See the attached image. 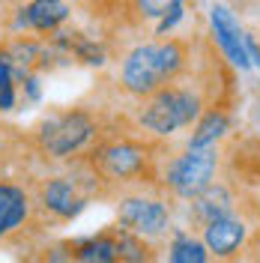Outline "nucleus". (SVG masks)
<instances>
[{"label": "nucleus", "instance_id": "9d476101", "mask_svg": "<svg viewBox=\"0 0 260 263\" xmlns=\"http://www.w3.org/2000/svg\"><path fill=\"white\" fill-rule=\"evenodd\" d=\"M179 206H182V215H185V228L197 233L207 221L218 218V215L239 213V195H236L233 182L218 177V180L210 182L200 195H195L192 200H185V203H179Z\"/></svg>", "mask_w": 260, "mask_h": 263}, {"label": "nucleus", "instance_id": "1a4fd4ad", "mask_svg": "<svg viewBox=\"0 0 260 263\" xmlns=\"http://www.w3.org/2000/svg\"><path fill=\"white\" fill-rule=\"evenodd\" d=\"M197 236L203 239V246H207V251L215 263L236 260L243 254L248 236H251V221H248L245 213H228L207 221L197 230Z\"/></svg>", "mask_w": 260, "mask_h": 263}, {"label": "nucleus", "instance_id": "f3484780", "mask_svg": "<svg viewBox=\"0 0 260 263\" xmlns=\"http://www.w3.org/2000/svg\"><path fill=\"white\" fill-rule=\"evenodd\" d=\"M239 257L248 260V263H260V228L251 230V236H248V242H245V248H243Z\"/></svg>", "mask_w": 260, "mask_h": 263}, {"label": "nucleus", "instance_id": "f257e3e1", "mask_svg": "<svg viewBox=\"0 0 260 263\" xmlns=\"http://www.w3.org/2000/svg\"><path fill=\"white\" fill-rule=\"evenodd\" d=\"M168 141L146 138L132 126L129 117H111L99 141L81 156L105 189V200L135 185H159V167Z\"/></svg>", "mask_w": 260, "mask_h": 263}, {"label": "nucleus", "instance_id": "20e7f679", "mask_svg": "<svg viewBox=\"0 0 260 263\" xmlns=\"http://www.w3.org/2000/svg\"><path fill=\"white\" fill-rule=\"evenodd\" d=\"M210 102H221L218 93L207 90V84L197 81H174L150 93L146 99L132 102V111L126 117L132 120V126L138 132H144L146 138L156 141H171L177 132H185L195 126V120Z\"/></svg>", "mask_w": 260, "mask_h": 263}, {"label": "nucleus", "instance_id": "a211bd4d", "mask_svg": "<svg viewBox=\"0 0 260 263\" xmlns=\"http://www.w3.org/2000/svg\"><path fill=\"white\" fill-rule=\"evenodd\" d=\"M0 39H3V21H0Z\"/></svg>", "mask_w": 260, "mask_h": 263}, {"label": "nucleus", "instance_id": "39448f33", "mask_svg": "<svg viewBox=\"0 0 260 263\" xmlns=\"http://www.w3.org/2000/svg\"><path fill=\"white\" fill-rule=\"evenodd\" d=\"M30 185L36 206L51 228H63L75 221L93 200H105L102 182L81 159L30 171Z\"/></svg>", "mask_w": 260, "mask_h": 263}, {"label": "nucleus", "instance_id": "f03ea898", "mask_svg": "<svg viewBox=\"0 0 260 263\" xmlns=\"http://www.w3.org/2000/svg\"><path fill=\"white\" fill-rule=\"evenodd\" d=\"M192 66H195V42L182 33L162 36V39L159 36L138 39L135 45L123 51L117 63L114 90L117 96L138 102L168 84L189 78Z\"/></svg>", "mask_w": 260, "mask_h": 263}, {"label": "nucleus", "instance_id": "7ed1b4c3", "mask_svg": "<svg viewBox=\"0 0 260 263\" xmlns=\"http://www.w3.org/2000/svg\"><path fill=\"white\" fill-rule=\"evenodd\" d=\"M111 114L99 111L96 105H66L42 114L27 132V144L39 167L69 164L81 159L99 141Z\"/></svg>", "mask_w": 260, "mask_h": 263}, {"label": "nucleus", "instance_id": "ddd939ff", "mask_svg": "<svg viewBox=\"0 0 260 263\" xmlns=\"http://www.w3.org/2000/svg\"><path fill=\"white\" fill-rule=\"evenodd\" d=\"M230 129H233L230 105L228 102H210L195 120V126L185 138V147H218V144H225Z\"/></svg>", "mask_w": 260, "mask_h": 263}, {"label": "nucleus", "instance_id": "423d86ee", "mask_svg": "<svg viewBox=\"0 0 260 263\" xmlns=\"http://www.w3.org/2000/svg\"><path fill=\"white\" fill-rule=\"evenodd\" d=\"M51 233L33 197L30 174L0 177V248H24L30 254Z\"/></svg>", "mask_w": 260, "mask_h": 263}, {"label": "nucleus", "instance_id": "f8f14e48", "mask_svg": "<svg viewBox=\"0 0 260 263\" xmlns=\"http://www.w3.org/2000/svg\"><path fill=\"white\" fill-rule=\"evenodd\" d=\"M60 242L75 263H120V246H117L114 224L102 228L99 233L72 236V239H60Z\"/></svg>", "mask_w": 260, "mask_h": 263}, {"label": "nucleus", "instance_id": "9b49d317", "mask_svg": "<svg viewBox=\"0 0 260 263\" xmlns=\"http://www.w3.org/2000/svg\"><path fill=\"white\" fill-rule=\"evenodd\" d=\"M210 36L230 69H239V72L251 69L248 51H245V30H243V24H239V18L233 15V9H228L225 3H212Z\"/></svg>", "mask_w": 260, "mask_h": 263}, {"label": "nucleus", "instance_id": "2eb2a0df", "mask_svg": "<svg viewBox=\"0 0 260 263\" xmlns=\"http://www.w3.org/2000/svg\"><path fill=\"white\" fill-rule=\"evenodd\" d=\"M39 167L27 144V132L3 123L0 117V177L3 174H30Z\"/></svg>", "mask_w": 260, "mask_h": 263}, {"label": "nucleus", "instance_id": "6e6552de", "mask_svg": "<svg viewBox=\"0 0 260 263\" xmlns=\"http://www.w3.org/2000/svg\"><path fill=\"white\" fill-rule=\"evenodd\" d=\"M111 200H114L117 224L150 242H162L177 228L174 218H177L179 203L164 195L159 185H135L126 192H117Z\"/></svg>", "mask_w": 260, "mask_h": 263}, {"label": "nucleus", "instance_id": "4468645a", "mask_svg": "<svg viewBox=\"0 0 260 263\" xmlns=\"http://www.w3.org/2000/svg\"><path fill=\"white\" fill-rule=\"evenodd\" d=\"M117 9L111 24L123 27V30H144V36L153 33L156 21L177 3V0H108Z\"/></svg>", "mask_w": 260, "mask_h": 263}, {"label": "nucleus", "instance_id": "0eeeda50", "mask_svg": "<svg viewBox=\"0 0 260 263\" xmlns=\"http://www.w3.org/2000/svg\"><path fill=\"white\" fill-rule=\"evenodd\" d=\"M221 144L218 147H182L168 149L159 167V189L177 203H185L195 195H200L210 182L221 174Z\"/></svg>", "mask_w": 260, "mask_h": 263}, {"label": "nucleus", "instance_id": "dca6fc26", "mask_svg": "<svg viewBox=\"0 0 260 263\" xmlns=\"http://www.w3.org/2000/svg\"><path fill=\"white\" fill-rule=\"evenodd\" d=\"M159 263H212V257L195 230L174 228L159 242Z\"/></svg>", "mask_w": 260, "mask_h": 263}]
</instances>
